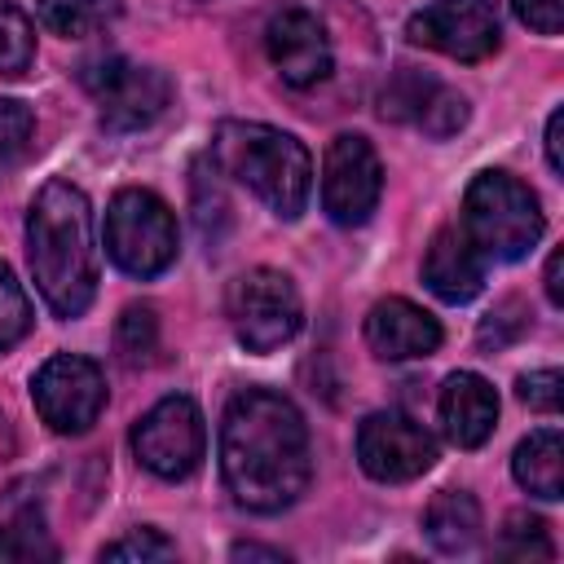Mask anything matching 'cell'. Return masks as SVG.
I'll use <instances>...</instances> for the list:
<instances>
[{
  "mask_svg": "<svg viewBox=\"0 0 564 564\" xmlns=\"http://www.w3.org/2000/svg\"><path fill=\"white\" fill-rule=\"evenodd\" d=\"M106 251L132 278H154L176 260V216L150 189H119L106 212Z\"/></svg>",
  "mask_w": 564,
  "mask_h": 564,
  "instance_id": "5",
  "label": "cell"
},
{
  "mask_svg": "<svg viewBox=\"0 0 564 564\" xmlns=\"http://www.w3.org/2000/svg\"><path fill=\"white\" fill-rule=\"evenodd\" d=\"M0 560H18V564L57 560V542L48 538L44 516L35 507H26V511H18L13 520L0 524Z\"/></svg>",
  "mask_w": 564,
  "mask_h": 564,
  "instance_id": "20",
  "label": "cell"
},
{
  "mask_svg": "<svg viewBox=\"0 0 564 564\" xmlns=\"http://www.w3.org/2000/svg\"><path fill=\"white\" fill-rule=\"evenodd\" d=\"M115 18H119V0H40V22L66 40L106 31Z\"/></svg>",
  "mask_w": 564,
  "mask_h": 564,
  "instance_id": "19",
  "label": "cell"
},
{
  "mask_svg": "<svg viewBox=\"0 0 564 564\" xmlns=\"http://www.w3.org/2000/svg\"><path fill=\"white\" fill-rule=\"evenodd\" d=\"M560 264H564V256H560V251H551V260H546V278H542V282H546V300H551L555 308L564 304V282H560Z\"/></svg>",
  "mask_w": 564,
  "mask_h": 564,
  "instance_id": "34",
  "label": "cell"
},
{
  "mask_svg": "<svg viewBox=\"0 0 564 564\" xmlns=\"http://www.w3.org/2000/svg\"><path fill=\"white\" fill-rule=\"evenodd\" d=\"M115 352L123 366H145L159 352V317L150 304H128L115 326Z\"/></svg>",
  "mask_w": 564,
  "mask_h": 564,
  "instance_id": "21",
  "label": "cell"
},
{
  "mask_svg": "<svg viewBox=\"0 0 564 564\" xmlns=\"http://www.w3.org/2000/svg\"><path fill=\"white\" fill-rule=\"evenodd\" d=\"M383 194V167L366 137L339 132L322 163V207L335 225H361Z\"/></svg>",
  "mask_w": 564,
  "mask_h": 564,
  "instance_id": "10",
  "label": "cell"
},
{
  "mask_svg": "<svg viewBox=\"0 0 564 564\" xmlns=\"http://www.w3.org/2000/svg\"><path fill=\"white\" fill-rule=\"evenodd\" d=\"M31 137H35V115L22 101L0 97V167L13 163V159H22L26 145H31Z\"/></svg>",
  "mask_w": 564,
  "mask_h": 564,
  "instance_id": "28",
  "label": "cell"
},
{
  "mask_svg": "<svg viewBox=\"0 0 564 564\" xmlns=\"http://www.w3.org/2000/svg\"><path fill=\"white\" fill-rule=\"evenodd\" d=\"M31 273L44 304L57 317H79L97 295V251H93V207L79 185L44 181L26 216Z\"/></svg>",
  "mask_w": 564,
  "mask_h": 564,
  "instance_id": "2",
  "label": "cell"
},
{
  "mask_svg": "<svg viewBox=\"0 0 564 564\" xmlns=\"http://www.w3.org/2000/svg\"><path fill=\"white\" fill-rule=\"evenodd\" d=\"M511 471H516V480H520L529 494L555 502V498L564 494V441H560V432H555V427L529 432V436L516 445Z\"/></svg>",
  "mask_w": 564,
  "mask_h": 564,
  "instance_id": "18",
  "label": "cell"
},
{
  "mask_svg": "<svg viewBox=\"0 0 564 564\" xmlns=\"http://www.w3.org/2000/svg\"><path fill=\"white\" fill-rule=\"evenodd\" d=\"M31 397H35L40 419L53 432L79 436V432H88L97 423V414L106 405V379H101L97 361L75 357V352H57L35 370Z\"/></svg>",
  "mask_w": 564,
  "mask_h": 564,
  "instance_id": "9",
  "label": "cell"
},
{
  "mask_svg": "<svg viewBox=\"0 0 564 564\" xmlns=\"http://www.w3.org/2000/svg\"><path fill=\"white\" fill-rule=\"evenodd\" d=\"M304 322L300 291L282 269H247L229 286V326L247 352L282 348Z\"/></svg>",
  "mask_w": 564,
  "mask_h": 564,
  "instance_id": "6",
  "label": "cell"
},
{
  "mask_svg": "<svg viewBox=\"0 0 564 564\" xmlns=\"http://www.w3.org/2000/svg\"><path fill=\"white\" fill-rule=\"evenodd\" d=\"M432 88H436V79H432V75H423V70H414V66H401V70L388 79V88H383V106H379V110H383V119L414 123Z\"/></svg>",
  "mask_w": 564,
  "mask_h": 564,
  "instance_id": "24",
  "label": "cell"
},
{
  "mask_svg": "<svg viewBox=\"0 0 564 564\" xmlns=\"http://www.w3.org/2000/svg\"><path fill=\"white\" fill-rule=\"evenodd\" d=\"M264 48H269V62L278 66V75L291 84V88H313L330 75L335 66V48H330V35L326 26L317 22L313 9L304 4H286L269 18L264 26Z\"/></svg>",
  "mask_w": 564,
  "mask_h": 564,
  "instance_id": "13",
  "label": "cell"
},
{
  "mask_svg": "<svg viewBox=\"0 0 564 564\" xmlns=\"http://www.w3.org/2000/svg\"><path fill=\"white\" fill-rule=\"evenodd\" d=\"M511 9L538 35H560V26H564V0H511Z\"/></svg>",
  "mask_w": 564,
  "mask_h": 564,
  "instance_id": "32",
  "label": "cell"
},
{
  "mask_svg": "<svg viewBox=\"0 0 564 564\" xmlns=\"http://www.w3.org/2000/svg\"><path fill=\"white\" fill-rule=\"evenodd\" d=\"M463 123H467V101L445 84H436L427 93V101H423V110L414 119V128H423L427 137H454Z\"/></svg>",
  "mask_w": 564,
  "mask_h": 564,
  "instance_id": "26",
  "label": "cell"
},
{
  "mask_svg": "<svg viewBox=\"0 0 564 564\" xmlns=\"http://www.w3.org/2000/svg\"><path fill=\"white\" fill-rule=\"evenodd\" d=\"M494 551H498L502 560H551V555H555V546H551V538H546V520H538V516H529V511L507 516L502 538H498Z\"/></svg>",
  "mask_w": 564,
  "mask_h": 564,
  "instance_id": "23",
  "label": "cell"
},
{
  "mask_svg": "<svg viewBox=\"0 0 564 564\" xmlns=\"http://www.w3.org/2000/svg\"><path fill=\"white\" fill-rule=\"evenodd\" d=\"M220 471L238 507L256 516L286 511L313 476L308 427L300 410L269 388H247L220 419Z\"/></svg>",
  "mask_w": 564,
  "mask_h": 564,
  "instance_id": "1",
  "label": "cell"
},
{
  "mask_svg": "<svg viewBox=\"0 0 564 564\" xmlns=\"http://www.w3.org/2000/svg\"><path fill=\"white\" fill-rule=\"evenodd\" d=\"M212 159L225 176L242 181L260 203H269L273 216L295 220L304 212L313 185V159L291 132L269 123L225 119L212 137Z\"/></svg>",
  "mask_w": 564,
  "mask_h": 564,
  "instance_id": "3",
  "label": "cell"
},
{
  "mask_svg": "<svg viewBox=\"0 0 564 564\" xmlns=\"http://www.w3.org/2000/svg\"><path fill=\"white\" fill-rule=\"evenodd\" d=\"M405 35L454 62H480L498 48L502 31L494 0H432L405 22Z\"/></svg>",
  "mask_w": 564,
  "mask_h": 564,
  "instance_id": "11",
  "label": "cell"
},
{
  "mask_svg": "<svg viewBox=\"0 0 564 564\" xmlns=\"http://www.w3.org/2000/svg\"><path fill=\"white\" fill-rule=\"evenodd\" d=\"M357 458L366 476L383 485H401V480L423 476L436 463V441L410 414L379 410V414H366L357 427Z\"/></svg>",
  "mask_w": 564,
  "mask_h": 564,
  "instance_id": "12",
  "label": "cell"
},
{
  "mask_svg": "<svg viewBox=\"0 0 564 564\" xmlns=\"http://www.w3.org/2000/svg\"><path fill=\"white\" fill-rule=\"evenodd\" d=\"M172 555H176V546L159 529H132L119 542L101 546V560H172Z\"/></svg>",
  "mask_w": 564,
  "mask_h": 564,
  "instance_id": "29",
  "label": "cell"
},
{
  "mask_svg": "<svg viewBox=\"0 0 564 564\" xmlns=\"http://www.w3.org/2000/svg\"><path fill=\"white\" fill-rule=\"evenodd\" d=\"M366 344L383 361L427 357L441 348V322L427 308H419L401 295H388L366 313Z\"/></svg>",
  "mask_w": 564,
  "mask_h": 564,
  "instance_id": "14",
  "label": "cell"
},
{
  "mask_svg": "<svg viewBox=\"0 0 564 564\" xmlns=\"http://www.w3.org/2000/svg\"><path fill=\"white\" fill-rule=\"evenodd\" d=\"M423 282L445 304L476 300L485 286V264H480L476 242L463 229H436V238L427 242V256H423Z\"/></svg>",
  "mask_w": 564,
  "mask_h": 564,
  "instance_id": "15",
  "label": "cell"
},
{
  "mask_svg": "<svg viewBox=\"0 0 564 564\" xmlns=\"http://www.w3.org/2000/svg\"><path fill=\"white\" fill-rule=\"evenodd\" d=\"M26 330H31V300L13 278V269L0 260V352H9Z\"/></svg>",
  "mask_w": 564,
  "mask_h": 564,
  "instance_id": "25",
  "label": "cell"
},
{
  "mask_svg": "<svg viewBox=\"0 0 564 564\" xmlns=\"http://www.w3.org/2000/svg\"><path fill=\"white\" fill-rule=\"evenodd\" d=\"M13 449H18V441H13V427H9V419L0 414V463H4V458H13Z\"/></svg>",
  "mask_w": 564,
  "mask_h": 564,
  "instance_id": "36",
  "label": "cell"
},
{
  "mask_svg": "<svg viewBox=\"0 0 564 564\" xmlns=\"http://www.w3.org/2000/svg\"><path fill=\"white\" fill-rule=\"evenodd\" d=\"M31 62H35V26L18 4L0 0V75L18 79L26 75Z\"/></svg>",
  "mask_w": 564,
  "mask_h": 564,
  "instance_id": "22",
  "label": "cell"
},
{
  "mask_svg": "<svg viewBox=\"0 0 564 564\" xmlns=\"http://www.w3.org/2000/svg\"><path fill=\"white\" fill-rule=\"evenodd\" d=\"M441 423L458 449L485 445L498 423V392L489 388V379H480L476 370L449 375L441 388Z\"/></svg>",
  "mask_w": 564,
  "mask_h": 564,
  "instance_id": "16",
  "label": "cell"
},
{
  "mask_svg": "<svg viewBox=\"0 0 564 564\" xmlns=\"http://www.w3.org/2000/svg\"><path fill=\"white\" fill-rule=\"evenodd\" d=\"M524 330H529V308H524L520 300H502V304H494V308L485 313L476 339H480V348H507V344L520 339Z\"/></svg>",
  "mask_w": 564,
  "mask_h": 564,
  "instance_id": "27",
  "label": "cell"
},
{
  "mask_svg": "<svg viewBox=\"0 0 564 564\" xmlns=\"http://www.w3.org/2000/svg\"><path fill=\"white\" fill-rule=\"evenodd\" d=\"M79 84L101 106V123L110 132H137L154 123L172 101V79L154 66H137L128 57H97L79 70Z\"/></svg>",
  "mask_w": 564,
  "mask_h": 564,
  "instance_id": "7",
  "label": "cell"
},
{
  "mask_svg": "<svg viewBox=\"0 0 564 564\" xmlns=\"http://www.w3.org/2000/svg\"><path fill=\"white\" fill-rule=\"evenodd\" d=\"M132 449L141 467H150L154 476L185 480L203 463V449H207V427H203L198 405L189 397H163L137 419Z\"/></svg>",
  "mask_w": 564,
  "mask_h": 564,
  "instance_id": "8",
  "label": "cell"
},
{
  "mask_svg": "<svg viewBox=\"0 0 564 564\" xmlns=\"http://www.w3.org/2000/svg\"><path fill=\"white\" fill-rule=\"evenodd\" d=\"M234 560H273V564H282L286 555H282L278 546H256V542H242V546H234Z\"/></svg>",
  "mask_w": 564,
  "mask_h": 564,
  "instance_id": "35",
  "label": "cell"
},
{
  "mask_svg": "<svg viewBox=\"0 0 564 564\" xmlns=\"http://www.w3.org/2000/svg\"><path fill=\"white\" fill-rule=\"evenodd\" d=\"M546 163L551 172H564V110H551L546 119Z\"/></svg>",
  "mask_w": 564,
  "mask_h": 564,
  "instance_id": "33",
  "label": "cell"
},
{
  "mask_svg": "<svg viewBox=\"0 0 564 564\" xmlns=\"http://www.w3.org/2000/svg\"><path fill=\"white\" fill-rule=\"evenodd\" d=\"M194 220H198V234L207 238V242H216L220 238V225L229 220V203H225V194L216 189V181H212V198H207V189H203V181H194Z\"/></svg>",
  "mask_w": 564,
  "mask_h": 564,
  "instance_id": "31",
  "label": "cell"
},
{
  "mask_svg": "<svg viewBox=\"0 0 564 564\" xmlns=\"http://www.w3.org/2000/svg\"><path fill=\"white\" fill-rule=\"evenodd\" d=\"M463 225L476 251L494 260H520L542 238V207L524 181L489 167V172H476L463 194Z\"/></svg>",
  "mask_w": 564,
  "mask_h": 564,
  "instance_id": "4",
  "label": "cell"
},
{
  "mask_svg": "<svg viewBox=\"0 0 564 564\" xmlns=\"http://www.w3.org/2000/svg\"><path fill=\"white\" fill-rule=\"evenodd\" d=\"M423 529L441 555H467L480 542V507L467 489H441L423 511Z\"/></svg>",
  "mask_w": 564,
  "mask_h": 564,
  "instance_id": "17",
  "label": "cell"
},
{
  "mask_svg": "<svg viewBox=\"0 0 564 564\" xmlns=\"http://www.w3.org/2000/svg\"><path fill=\"white\" fill-rule=\"evenodd\" d=\"M564 379H560V370H529V375H520V383H516V392H520V401L529 405V410H542V414H555L560 410V401H564Z\"/></svg>",
  "mask_w": 564,
  "mask_h": 564,
  "instance_id": "30",
  "label": "cell"
}]
</instances>
